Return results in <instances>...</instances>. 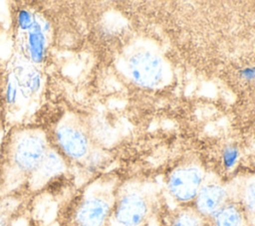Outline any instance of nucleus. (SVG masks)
Masks as SVG:
<instances>
[{
  "mask_svg": "<svg viewBox=\"0 0 255 226\" xmlns=\"http://www.w3.org/2000/svg\"><path fill=\"white\" fill-rule=\"evenodd\" d=\"M157 202L156 186L146 180H129L118 186L109 226H145Z\"/></svg>",
  "mask_w": 255,
  "mask_h": 226,
  "instance_id": "nucleus-1",
  "label": "nucleus"
},
{
  "mask_svg": "<svg viewBox=\"0 0 255 226\" xmlns=\"http://www.w3.org/2000/svg\"><path fill=\"white\" fill-rule=\"evenodd\" d=\"M123 69L135 85L145 89H157L167 84L170 71L163 56L147 43H136L124 54Z\"/></svg>",
  "mask_w": 255,
  "mask_h": 226,
  "instance_id": "nucleus-2",
  "label": "nucleus"
},
{
  "mask_svg": "<svg viewBox=\"0 0 255 226\" xmlns=\"http://www.w3.org/2000/svg\"><path fill=\"white\" fill-rule=\"evenodd\" d=\"M46 134L39 129L26 128L14 132L8 142L10 169L22 177H31L49 149Z\"/></svg>",
  "mask_w": 255,
  "mask_h": 226,
  "instance_id": "nucleus-3",
  "label": "nucleus"
},
{
  "mask_svg": "<svg viewBox=\"0 0 255 226\" xmlns=\"http://www.w3.org/2000/svg\"><path fill=\"white\" fill-rule=\"evenodd\" d=\"M117 189L114 178L94 182L78 204L74 214L75 226H109Z\"/></svg>",
  "mask_w": 255,
  "mask_h": 226,
  "instance_id": "nucleus-4",
  "label": "nucleus"
},
{
  "mask_svg": "<svg viewBox=\"0 0 255 226\" xmlns=\"http://www.w3.org/2000/svg\"><path fill=\"white\" fill-rule=\"evenodd\" d=\"M207 173L194 160L185 161L174 167L167 176L165 189L170 199L182 206L193 202Z\"/></svg>",
  "mask_w": 255,
  "mask_h": 226,
  "instance_id": "nucleus-5",
  "label": "nucleus"
},
{
  "mask_svg": "<svg viewBox=\"0 0 255 226\" xmlns=\"http://www.w3.org/2000/svg\"><path fill=\"white\" fill-rule=\"evenodd\" d=\"M57 150L66 160L83 162L92 150L88 133L77 120L68 118L57 125L54 131Z\"/></svg>",
  "mask_w": 255,
  "mask_h": 226,
  "instance_id": "nucleus-6",
  "label": "nucleus"
},
{
  "mask_svg": "<svg viewBox=\"0 0 255 226\" xmlns=\"http://www.w3.org/2000/svg\"><path fill=\"white\" fill-rule=\"evenodd\" d=\"M232 200L229 183L207 174L195 199L194 208L207 220Z\"/></svg>",
  "mask_w": 255,
  "mask_h": 226,
  "instance_id": "nucleus-7",
  "label": "nucleus"
},
{
  "mask_svg": "<svg viewBox=\"0 0 255 226\" xmlns=\"http://www.w3.org/2000/svg\"><path fill=\"white\" fill-rule=\"evenodd\" d=\"M50 26L47 20L37 16L32 29L21 33V48L26 60L32 65H40L46 59L48 52V32Z\"/></svg>",
  "mask_w": 255,
  "mask_h": 226,
  "instance_id": "nucleus-8",
  "label": "nucleus"
},
{
  "mask_svg": "<svg viewBox=\"0 0 255 226\" xmlns=\"http://www.w3.org/2000/svg\"><path fill=\"white\" fill-rule=\"evenodd\" d=\"M229 185L232 201L242 210L248 226H255V173L241 175Z\"/></svg>",
  "mask_w": 255,
  "mask_h": 226,
  "instance_id": "nucleus-9",
  "label": "nucleus"
},
{
  "mask_svg": "<svg viewBox=\"0 0 255 226\" xmlns=\"http://www.w3.org/2000/svg\"><path fill=\"white\" fill-rule=\"evenodd\" d=\"M67 167V160L56 149L49 148L37 170L31 176L34 185L45 184L49 180L62 174Z\"/></svg>",
  "mask_w": 255,
  "mask_h": 226,
  "instance_id": "nucleus-10",
  "label": "nucleus"
},
{
  "mask_svg": "<svg viewBox=\"0 0 255 226\" xmlns=\"http://www.w3.org/2000/svg\"><path fill=\"white\" fill-rule=\"evenodd\" d=\"M17 80L19 92L25 98L37 94L42 85V75L32 64H17L11 72Z\"/></svg>",
  "mask_w": 255,
  "mask_h": 226,
  "instance_id": "nucleus-11",
  "label": "nucleus"
},
{
  "mask_svg": "<svg viewBox=\"0 0 255 226\" xmlns=\"http://www.w3.org/2000/svg\"><path fill=\"white\" fill-rule=\"evenodd\" d=\"M208 226H248L240 207L229 201L208 219Z\"/></svg>",
  "mask_w": 255,
  "mask_h": 226,
  "instance_id": "nucleus-12",
  "label": "nucleus"
},
{
  "mask_svg": "<svg viewBox=\"0 0 255 226\" xmlns=\"http://www.w3.org/2000/svg\"><path fill=\"white\" fill-rule=\"evenodd\" d=\"M166 226H208V220L194 207L185 205L176 208L169 214Z\"/></svg>",
  "mask_w": 255,
  "mask_h": 226,
  "instance_id": "nucleus-13",
  "label": "nucleus"
},
{
  "mask_svg": "<svg viewBox=\"0 0 255 226\" xmlns=\"http://www.w3.org/2000/svg\"><path fill=\"white\" fill-rule=\"evenodd\" d=\"M37 14L31 12L30 10L26 8H22L18 10L16 15V22H17V28L21 33L28 32L30 29L33 28V26L36 23L37 20Z\"/></svg>",
  "mask_w": 255,
  "mask_h": 226,
  "instance_id": "nucleus-14",
  "label": "nucleus"
},
{
  "mask_svg": "<svg viewBox=\"0 0 255 226\" xmlns=\"http://www.w3.org/2000/svg\"><path fill=\"white\" fill-rule=\"evenodd\" d=\"M104 161L105 155L103 154V152L92 148V150L90 151L88 156L83 160L82 163L84 165V169L86 170V172L93 174L102 167Z\"/></svg>",
  "mask_w": 255,
  "mask_h": 226,
  "instance_id": "nucleus-15",
  "label": "nucleus"
},
{
  "mask_svg": "<svg viewBox=\"0 0 255 226\" xmlns=\"http://www.w3.org/2000/svg\"><path fill=\"white\" fill-rule=\"evenodd\" d=\"M19 87L16 78L10 72L7 76L6 85H5V102L8 106H12L17 102L19 96Z\"/></svg>",
  "mask_w": 255,
  "mask_h": 226,
  "instance_id": "nucleus-16",
  "label": "nucleus"
},
{
  "mask_svg": "<svg viewBox=\"0 0 255 226\" xmlns=\"http://www.w3.org/2000/svg\"><path fill=\"white\" fill-rule=\"evenodd\" d=\"M10 210L3 205L0 206V226H9Z\"/></svg>",
  "mask_w": 255,
  "mask_h": 226,
  "instance_id": "nucleus-17",
  "label": "nucleus"
}]
</instances>
